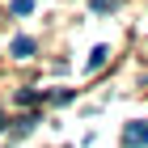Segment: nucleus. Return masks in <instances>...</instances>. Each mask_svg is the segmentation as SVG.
Returning a JSON list of instances; mask_svg holds the SVG:
<instances>
[{
	"mask_svg": "<svg viewBox=\"0 0 148 148\" xmlns=\"http://www.w3.org/2000/svg\"><path fill=\"white\" fill-rule=\"evenodd\" d=\"M123 144H127V148H148V123H127Z\"/></svg>",
	"mask_w": 148,
	"mask_h": 148,
	"instance_id": "f257e3e1",
	"label": "nucleus"
},
{
	"mask_svg": "<svg viewBox=\"0 0 148 148\" xmlns=\"http://www.w3.org/2000/svg\"><path fill=\"white\" fill-rule=\"evenodd\" d=\"M13 55H17V59H30V55H34V38H13Z\"/></svg>",
	"mask_w": 148,
	"mask_h": 148,
	"instance_id": "f03ea898",
	"label": "nucleus"
},
{
	"mask_svg": "<svg viewBox=\"0 0 148 148\" xmlns=\"http://www.w3.org/2000/svg\"><path fill=\"white\" fill-rule=\"evenodd\" d=\"M106 55H110L106 47H93V51H89V68H102V64H106Z\"/></svg>",
	"mask_w": 148,
	"mask_h": 148,
	"instance_id": "7ed1b4c3",
	"label": "nucleus"
},
{
	"mask_svg": "<svg viewBox=\"0 0 148 148\" xmlns=\"http://www.w3.org/2000/svg\"><path fill=\"white\" fill-rule=\"evenodd\" d=\"M34 9V0H13V13H17V17H21V13H30Z\"/></svg>",
	"mask_w": 148,
	"mask_h": 148,
	"instance_id": "20e7f679",
	"label": "nucleus"
},
{
	"mask_svg": "<svg viewBox=\"0 0 148 148\" xmlns=\"http://www.w3.org/2000/svg\"><path fill=\"white\" fill-rule=\"evenodd\" d=\"M114 4H119V0H93V13H110Z\"/></svg>",
	"mask_w": 148,
	"mask_h": 148,
	"instance_id": "39448f33",
	"label": "nucleus"
},
{
	"mask_svg": "<svg viewBox=\"0 0 148 148\" xmlns=\"http://www.w3.org/2000/svg\"><path fill=\"white\" fill-rule=\"evenodd\" d=\"M0 131H4V114H0Z\"/></svg>",
	"mask_w": 148,
	"mask_h": 148,
	"instance_id": "423d86ee",
	"label": "nucleus"
}]
</instances>
